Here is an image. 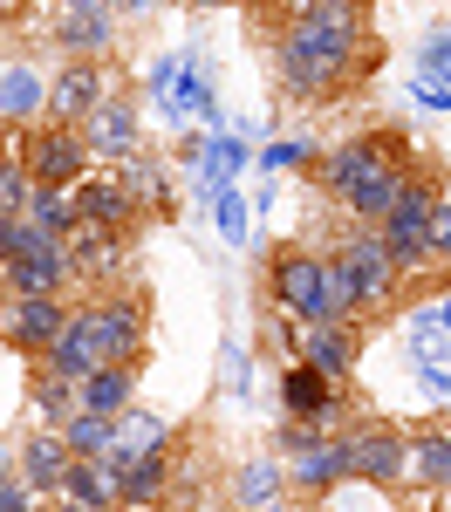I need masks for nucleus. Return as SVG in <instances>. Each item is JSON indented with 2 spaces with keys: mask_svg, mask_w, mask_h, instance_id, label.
Masks as SVG:
<instances>
[{
  "mask_svg": "<svg viewBox=\"0 0 451 512\" xmlns=\"http://www.w3.org/2000/svg\"><path fill=\"white\" fill-rule=\"evenodd\" d=\"M383 171H390V164L376 158V144H369V130H363V137H342V144H328L322 158H315V192L342 212V205L363 192L369 178H383Z\"/></svg>",
  "mask_w": 451,
  "mask_h": 512,
  "instance_id": "nucleus-15",
  "label": "nucleus"
},
{
  "mask_svg": "<svg viewBox=\"0 0 451 512\" xmlns=\"http://www.w3.org/2000/svg\"><path fill=\"white\" fill-rule=\"evenodd\" d=\"M274 403H281V417L328 424V431L356 424V403H349V390H342L335 376H322L315 362H281V376H274Z\"/></svg>",
  "mask_w": 451,
  "mask_h": 512,
  "instance_id": "nucleus-5",
  "label": "nucleus"
},
{
  "mask_svg": "<svg viewBox=\"0 0 451 512\" xmlns=\"http://www.w3.org/2000/svg\"><path fill=\"white\" fill-rule=\"evenodd\" d=\"M96 328H103V355H110V362H137V369H144V349H151V301H144L137 287L96 294Z\"/></svg>",
  "mask_w": 451,
  "mask_h": 512,
  "instance_id": "nucleus-14",
  "label": "nucleus"
},
{
  "mask_svg": "<svg viewBox=\"0 0 451 512\" xmlns=\"http://www.w3.org/2000/svg\"><path fill=\"white\" fill-rule=\"evenodd\" d=\"M41 362H48V369H62V376H76V383L96 369V362H110V355H103V328H96V301H76L69 328L55 335V349L41 355Z\"/></svg>",
  "mask_w": 451,
  "mask_h": 512,
  "instance_id": "nucleus-23",
  "label": "nucleus"
},
{
  "mask_svg": "<svg viewBox=\"0 0 451 512\" xmlns=\"http://www.w3.org/2000/svg\"><path fill=\"white\" fill-rule=\"evenodd\" d=\"M0 512H48V499H41L21 472H7V478H0Z\"/></svg>",
  "mask_w": 451,
  "mask_h": 512,
  "instance_id": "nucleus-45",
  "label": "nucleus"
},
{
  "mask_svg": "<svg viewBox=\"0 0 451 512\" xmlns=\"http://www.w3.org/2000/svg\"><path fill=\"white\" fill-rule=\"evenodd\" d=\"M0 151H14V130H7V123H0Z\"/></svg>",
  "mask_w": 451,
  "mask_h": 512,
  "instance_id": "nucleus-54",
  "label": "nucleus"
},
{
  "mask_svg": "<svg viewBox=\"0 0 451 512\" xmlns=\"http://www.w3.org/2000/svg\"><path fill=\"white\" fill-rule=\"evenodd\" d=\"M151 117H158L164 130H192V117H199L205 130H226V123H233V110L219 103V76H212L205 48H185V69L171 82V96L151 103Z\"/></svg>",
  "mask_w": 451,
  "mask_h": 512,
  "instance_id": "nucleus-7",
  "label": "nucleus"
},
{
  "mask_svg": "<svg viewBox=\"0 0 451 512\" xmlns=\"http://www.w3.org/2000/svg\"><path fill=\"white\" fill-rule=\"evenodd\" d=\"M76 396H82V410H96V417H123L137 403V362H96L76 383Z\"/></svg>",
  "mask_w": 451,
  "mask_h": 512,
  "instance_id": "nucleus-26",
  "label": "nucleus"
},
{
  "mask_svg": "<svg viewBox=\"0 0 451 512\" xmlns=\"http://www.w3.org/2000/svg\"><path fill=\"white\" fill-rule=\"evenodd\" d=\"M110 96H117V62L62 55L55 76H48V123H89Z\"/></svg>",
  "mask_w": 451,
  "mask_h": 512,
  "instance_id": "nucleus-10",
  "label": "nucleus"
},
{
  "mask_svg": "<svg viewBox=\"0 0 451 512\" xmlns=\"http://www.w3.org/2000/svg\"><path fill=\"white\" fill-rule=\"evenodd\" d=\"M62 444L76 451V458H110L117 451V417H96V410H76L69 424H55Z\"/></svg>",
  "mask_w": 451,
  "mask_h": 512,
  "instance_id": "nucleus-35",
  "label": "nucleus"
},
{
  "mask_svg": "<svg viewBox=\"0 0 451 512\" xmlns=\"http://www.w3.org/2000/svg\"><path fill=\"white\" fill-rule=\"evenodd\" d=\"M48 512H96V506H82V499H48Z\"/></svg>",
  "mask_w": 451,
  "mask_h": 512,
  "instance_id": "nucleus-49",
  "label": "nucleus"
},
{
  "mask_svg": "<svg viewBox=\"0 0 451 512\" xmlns=\"http://www.w3.org/2000/svg\"><path fill=\"white\" fill-rule=\"evenodd\" d=\"M404 103H410V110H424V117H451V82H438V76H417V69H410V82H404Z\"/></svg>",
  "mask_w": 451,
  "mask_h": 512,
  "instance_id": "nucleus-41",
  "label": "nucleus"
},
{
  "mask_svg": "<svg viewBox=\"0 0 451 512\" xmlns=\"http://www.w3.org/2000/svg\"><path fill=\"white\" fill-rule=\"evenodd\" d=\"M410 478H417L424 492H445L451 485V417L410 431Z\"/></svg>",
  "mask_w": 451,
  "mask_h": 512,
  "instance_id": "nucleus-27",
  "label": "nucleus"
},
{
  "mask_svg": "<svg viewBox=\"0 0 451 512\" xmlns=\"http://www.w3.org/2000/svg\"><path fill=\"white\" fill-rule=\"evenodd\" d=\"M267 308H287V315H301L308 328L315 321H342L349 315V294L335 280V253L308 246V239L274 246L267 253Z\"/></svg>",
  "mask_w": 451,
  "mask_h": 512,
  "instance_id": "nucleus-2",
  "label": "nucleus"
},
{
  "mask_svg": "<svg viewBox=\"0 0 451 512\" xmlns=\"http://www.w3.org/2000/svg\"><path fill=\"white\" fill-rule=\"evenodd\" d=\"M55 499H82V506L110 512L117 506V458H76L69 472H62V492Z\"/></svg>",
  "mask_w": 451,
  "mask_h": 512,
  "instance_id": "nucleus-31",
  "label": "nucleus"
},
{
  "mask_svg": "<svg viewBox=\"0 0 451 512\" xmlns=\"http://www.w3.org/2000/svg\"><path fill=\"white\" fill-rule=\"evenodd\" d=\"M110 512H130V506H110Z\"/></svg>",
  "mask_w": 451,
  "mask_h": 512,
  "instance_id": "nucleus-58",
  "label": "nucleus"
},
{
  "mask_svg": "<svg viewBox=\"0 0 451 512\" xmlns=\"http://www.w3.org/2000/svg\"><path fill=\"white\" fill-rule=\"evenodd\" d=\"M178 69H185V48H164V55H151V62H144V96H151V103H158V96H171Z\"/></svg>",
  "mask_w": 451,
  "mask_h": 512,
  "instance_id": "nucleus-43",
  "label": "nucleus"
},
{
  "mask_svg": "<svg viewBox=\"0 0 451 512\" xmlns=\"http://www.w3.org/2000/svg\"><path fill=\"white\" fill-rule=\"evenodd\" d=\"M76 410H82L76 376H62V369L35 362V376H28V417H35V424H69Z\"/></svg>",
  "mask_w": 451,
  "mask_h": 512,
  "instance_id": "nucleus-30",
  "label": "nucleus"
},
{
  "mask_svg": "<svg viewBox=\"0 0 451 512\" xmlns=\"http://www.w3.org/2000/svg\"><path fill=\"white\" fill-rule=\"evenodd\" d=\"M438 512H451V485H445V492H438Z\"/></svg>",
  "mask_w": 451,
  "mask_h": 512,
  "instance_id": "nucleus-55",
  "label": "nucleus"
},
{
  "mask_svg": "<svg viewBox=\"0 0 451 512\" xmlns=\"http://www.w3.org/2000/svg\"><path fill=\"white\" fill-rule=\"evenodd\" d=\"M226 130H240L246 144H267V137H281V130H274V117H260V110H240V117L226 123Z\"/></svg>",
  "mask_w": 451,
  "mask_h": 512,
  "instance_id": "nucleus-47",
  "label": "nucleus"
},
{
  "mask_svg": "<svg viewBox=\"0 0 451 512\" xmlns=\"http://www.w3.org/2000/svg\"><path fill=\"white\" fill-rule=\"evenodd\" d=\"M438 315H445V335H451V287L438 294Z\"/></svg>",
  "mask_w": 451,
  "mask_h": 512,
  "instance_id": "nucleus-51",
  "label": "nucleus"
},
{
  "mask_svg": "<svg viewBox=\"0 0 451 512\" xmlns=\"http://www.w3.org/2000/svg\"><path fill=\"white\" fill-rule=\"evenodd\" d=\"M226 499H233L240 512H287V506H294L287 458H281V451H260V458L233 465V478H226Z\"/></svg>",
  "mask_w": 451,
  "mask_h": 512,
  "instance_id": "nucleus-18",
  "label": "nucleus"
},
{
  "mask_svg": "<svg viewBox=\"0 0 451 512\" xmlns=\"http://www.w3.org/2000/svg\"><path fill=\"white\" fill-rule=\"evenodd\" d=\"M35 239H41V233L28 226V219H21V212H0V267H7V260H21Z\"/></svg>",
  "mask_w": 451,
  "mask_h": 512,
  "instance_id": "nucleus-44",
  "label": "nucleus"
},
{
  "mask_svg": "<svg viewBox=\"0 0 451 512\" xmlns=\"http://www.w3.org/2000/svg\"><path fill=\"white\" fill-rule=\"evenodd\" d=\"M14 472V444H7V437H0V478Z\"/></svg>",
  "mask_w": 451,
  "mask_h": 512,
  "instance_id": "nucleus-50",
  "label": "nucleus"
},
{
  "mask_svg": "<svg viewBox=\"0 0 451 512\" xmlns=\"http://www.w3.org/2000/svg\"><path fill=\"white\" fill-rule=\"evenodd\" d=\"M410 62H417V76L451 82V28H424V35H417V48H410Z\"/></svg>",
  "mask_w": 451,
  "mask_h": 512,
  "instance_id": "nucleus-39",
  "label": "nucleus"
},
{
  "mask_svg": "<svg viewBox=\"0 0 451 512\" xmlns=\"http://www.w3.org/2000/svg\"><path fill=\"white\" fill-rule=\"evenodd\" d=\"M76 465V451L62 444V431L55 424H28V437H14V472L35 485L41 499H55L62 492V472Z\"/></svg>",
  "mask_w": 451,
  "mask_h": 512,
  "instance_id": "nucleus-22",
  "label": "nucleus"
},
{
  "mask_svg": "<svg viewBox=\"0 0 451 512\" xmlns=\"http://www.w3.org/2000/svg\"><path fill=\"white\" fill-rule=\"evenodd\" d=\"M7 14H14V7H0V35H7Z\"/></svg>",
  "mask_w": 451,
  "mask_h": 512,
  "instance_id": "nucleus-57",
  "label": "nucleus"
},
{
  "mask_svg": "<svg viewBox=\"0 0 451 512\" xmlns=\"http://www.w3.org/2000/svg\"><path fill=\"white\" fill-rule=\"evenodd\" d=\"M205 7H233V0H192V14H205Z\"/></svg>",
  "mask_w": 451,
  "mask_h": 512,
  "instance_id": "nucleus-53",
  "label": "nucleus"
},
{
  "mask_svg": "<svg viewBox=\"0 0 451 512\" xmlns=\"http://www.w3.org/2000/svg\"><path fill=\"white\" fill-rule=\"evenodd\" d=\"M335 280H342V294H349V315H383L390 301H397V287H404V274H397V260H390V246H383V233L376 226H342L335 233Z\"/></svg>",
  "mask_w": 451,
  "mask_h": 512,
  "instance_id": "nucleus-3",
  "label": "nucleus"
},
{
  "mask_svg": "<svg viewBox=\"0 0 451 512\" xmlns=\"http://www.w3.org/2000/svg\"><path fill=\"white\" fill-rule=\"evenodd\" d=\"M110 7H117L123 28H130V21H151V14H158V0H110Z\"/></svg>",
  "mask_w": 451,
  "mask_h": 512,
  "instance_id": "nucleus-48",
  "label": "nucleus"
},
{
  "mask_svg": "<svg viewBox=\"0 0 451 512\" xmlns=\"http://www.w3.org/2000/svg\"><path fill=\"white\" fill-rule=\"evenodd\" d=\"M431 219H438V192L424 185V178H410L404 198L390 205V219L376 226L383 233V246H390V260H397V274L417 280L431 274Z\"/></svg>",
  "mask_w": 451,
  "mask_h": 512,
  "instance_id": "nucleus-6",
  "label": "nucleus"
},
{
  "mask_svg": "<svg viewBox=\"0 0 451 512\" xmlns=\"http://www.w3.org/2000/svg\"><path fill=\"white\" fill-rule=\"evenodd\" d=\"M233 512H240V506H233Z\"/></svg>",
  "mask_w": 451,
  "mask_h": 512,
  "instance_id": "nucleus-60",
  "label": "nucleus"
},
{
  "mask_svg": "<svg viewBox=\"0 0 451 512\" xmlns=\"http://www.w3.org/2000/svg\"><path fill=\"white\" fill-rule=\"evenodd\" d=\"M219 376H226V396L233 403H253V349H246L240 335L219 342Z\"/></svg>",
  "mask_w": 451,
  "mask_h": 512,
  "instance_id": "nucleus-36",
  "label": "nucleus"
},
{
  "mask_svg": "<svg viewBox=\"0 0 451 512\" xmlns=\"http://www.w3.org/2000/svg\"><path fill=\"white\" fill-rule=\"evenodd\" d=\"M349 444H356V485L363 492H397V485H410V431L404 424L356 417L349 424Z\"/></svg>",
  "mask_w": 451,
  "mask_h": 512,
  "instance_id": "nucleus-8",
  "label": "nucleus"
},
{
  "mask_svg": "<svg viewBox=\"0 0 451 512\" xmlns=\"http://www.w3.org/2000/svg\"><path fill=\"white\" fill-rule=\"evenodd\" d=\"M21 219H28V226H35L41 239H62V246H69V239L82 233L76 198H69V192H55V185H35V198H28V212H21Z\"/></svg>",
  "mask_w": 451,
  "mask_h": 512,
  "instance_id": "nucleus-33",
  "label": "nucleus"
},
{
  "mask_svg": "<svg viewBox=\"0 0 451 512\" xmlns=\"http://www.w3.org/2000/svg\"><path fill=\"white\" fill-rule=\"evenodd\" d=\"M397 349H404L410 369L451 362V335H445V315H438V301H424V308H410V315L397 321Z\"/></svg>",
  "mask_w": 451,
  "mask_h": 512,
  "instance_id": "nucleus-25",
  "label": "nucleus"
},
{
  "mask_svg": "<svg viewBox=\"0 0 451 512\" xmlns=\"http://www.w3.org/2000/svg\"><path fill=\"white\" fill-rule=\"evenodd\" d=\"M363 62V0H301L274 35V82L287 103H328Z\"/></svg>",
  "mask_w": 451,
  "mask_h": 512,
  "instance_id": "nucleus-1",
  "label": "nucleus"
},
{
  "mask_svg": "<svg viewBox=\"0 0 451 512\" xmlns=\"http://www.w3.org/2000/svg\"><path fill=\"white\" fill-rule=\"evenodd\" d=\"M76 280L82 274H76V260H69L62 239H35L21 260L0 267V287H7V294H69Z\"/></svg>",
  "mask_w": 451,
  "mask_h": 512,
  "instance_id": "nucleus-17",
  "label": "nucleus"
},
{
  "mask_svg": "<svg viewBox=\"0 0 451 512\" xmlns=\"http://www.w3.org/2000/svg\"><path fill=\"white\" fill-rule=\"evenodd\" d=\"M164 499H171V451H158V458H117V506L151 512Z\"/></svg>",
  "mask_w": 451,
  "mask_h": 512,
  "instance_id": "nucleus-24",
  "label": "nucleus"
},
{
  "mask_svg": "<svg viewBox=\"0 0 451 512\" xmlns=\"http://www.w3.org/2000/svg\"><path fill=\"white\" fill-rule=\"evenodd\" d=\"M294 7H301V0H294Z\"/></svg>",
  "mask_w": 451,
  "mask_h": 512,
  "instance_id": "nucleus-59",
  "label": "nucleus"
},
{
  "mask_svg": "<svg viewBox=\"0 0 451 512\" xmlns=\"http://www.w3.org/2000/svg\"><path fill=\"white\" fill-rule=\"evenodd\" d=\"M28 198H35V171L21 151H0V212H28Z\"/></svg>",
  "mask_w": 451,
  "mask_h": 512,
  "instance_id": "nucleus-37",
  "label": "nucleus"
},
{
  "mask_svg": "<svg viewBox=\"0 0 451 512\" xmlns=\"http://www.w3.org/2000/svg\"><path fill=\"white\" fill-rule=\"evenodd\" d=\"M48 76L55 69H41V55L0 48V123L7 130H35L48 117Z\"/></svg>",
  "mask_w": 451,
  "mask_h": 512,
  "instance_id": "nucleus-13",
  "label": "nucleus"
},
{
  "mask_svg": "<svg viewBox=\"0 0 451 512\" xmlns=\"http://www.w3.org/2000/svg\"><path fill=\"white\" fill-rule=\"evenodd\" d=\"M69 198H76V219H82V226H96V233H130V226L144 219V205L123 192L117 171H89Z\"/></svg>",
  "mask_w": 451,
  "mask_h": 512,
  "instance_id": "nucleus-20",
  "label": "nucleus"
},
{
  "mask_svg": "<svg viewBox=\"0 0 451 512\" xmlns=\"http://www.w3.org/2000/svg\"><path fill=\"white\" fill-rule=\"evenodd\" d=\"M171 444H178L171 417L144 410V403H130V410L117 417V451H110V458H158V451H171Z\"/></svg>",
  "mask_w": 451,
  "mask_h": 512,
  "instance_id": "nucleus-29",
  "label": "nucleus"
},
{
  "mask_svg": "<svg viewBox=\"0 0 451 512\" xmlns=\"http://www.w3.org/2000/svg\"><path fill=\"white\" fill-rule=\"evenodd\" d=\"M301 362H315L322 376H335V383L349 390V376H356V362H363V315L315 321V328L301 335Z\"/></svg>",
  "mask_w": 451,
  "mask_h": 512,
  "instance_id": "nucleus-19",
  "label": "nucleus"
},
{
  "mask_svg": "<svg viewBox=\"0 0 451 512\" xmlns=\"http://www.w3.org/2000/svg\"><path fill=\"white\" fill-rule=\"evenodd\" d=\"M205 219H212V233L226 239L233 253H246V246H253V198H246L240 185H226V192L212 198V212H205Z\"/></svg>",
  "mask_w": 451,
  "mask_h": 512,
  "instance_id": "nucleus-34",
  "label": "nucleus"
},
{
  "mask_svg": "<svg viewBox=\"0 0 451 512\" xmlns=\"http://www.w3.org/2000/svg\"><path fill=\"white\" fill-rule=\"evenodd\" d=\"M110 171L123 178V192L144 205V219H171V212H178V158H164V151L144 144V151H130V158L110 164Z\"/></svg>",
  "mask_w": 451,
  "mask_h": 512,
  "instance_id": "nucleus-16",
  "label": "nucleus"
},
{
  "mask_svg": "<svg viewBox=\"0 0 451 512\" xmlns=\"http://www.w3.org/2000/svg\"><path fill=\"white\" fill-rule=\"evenodd\" d=\"M315 158H322V144L308 130H281V137H267L253 151V178H287V171H308Z\"/></svg>",
  "mask_w": 451,
  "mask_h": 512,
  "instance_id": "nucleus-32",
  "label": "nucleus"
},
{
  "mask_svg": "<svg viewBox=\"0 0 451 512\" xmlns=\"http://www.w3.org/2000/svg\"><path fill=\"white\" fill-rule=\"evenodd\" d=\"M48 7H110V0H48Z\"/></svg>",
  "mask_w": 451,
  "mask_h": 512,
  "instance_id": "nucleus-52",
  "label": "nucleus"
},
{
  "mask_svg": "<svg viewBox=\"0 0 451 512\" xmlns=\"http://www.w3.org/2000/svg\"><path fill=\"white\" fill-rule=\"evenodd\" d=\"M41 35L55 41V55L110 62L123 41V21H117V7H48L41 0Z\"/></svg>",
  "mask_w": 451,
  "mask_h": 512,
  "instance_id": "nucleus-12",
  "label": "nucleus"
},
{
  "mask_svg": "<svg viewBox=\"0 0 451 512\" xmlns=\"http://www.w3.org/2000/svg\"><path fill=\"white\" fill-rule=\"evenodd\" d=\"M369 144H376V158L390 164V171H404V178H417V144H410V130H397V123H383V130H369Z\"/></svg>",
  "mask_w": 451,
  "mask_h": 512,
  "instance_id": "nucleus-40",
  "label": "nucleus"
},
{
  "mask_svg": "<svg viewBox=\"0 0 451 512\" xmlns=\"http://www.w3.org/2000/svg\"><path fill=\"white\" fill-rule=\"evenodd\" d=\"M417 383V403H431L438 417H451V362H431V369H410Z\"/></svg>",
  "mask_w": 451,
  "mask_h": 512,
  "instance_id": "nucleus-42",
  "label": "nucleus"
},
{
  "mask_svg": "<svg viewBox=\"0 0 451 512\" xmlns=\"http://www.w3.org/2000/svg\"><path fill=\"white\" fill-rule=\"evenodd\" d=\"M82 137H89V151H96V164H123L130 151H144V110H137V96H110L96 117L82 123Z\"/></svg>",
  "mask_w": 451,
  "mask_h": 512,
  "instance_id": "nucleus-21",
  "label": "nucleus"
},
{
  "mask_svg": "<svg viewBox=\"0 0 451 512\" xmlns=\"http://www.w3.org/2000/svg\"><path fill=\"white\" fill-rule=\"evenodd\" d=\"M14 151L28 158L35 185H55V192H76L82 178L96 171V151H89L82 123H48L41 117L35 130H14Z\"/></svg>",
  "mask_w": 451,
  "mask_h": 512,
  "instance_id": "nucleus-4",
  "label": "nucleus"
},
{
  "mask_svg": "<svg viewBox=\"0 0 451 512\" xmlns=\"http://www.w3.org/2000/svg\"><path fill=\"white\" fill-rule=\"evenodd\" d=\"M287 478H294V492L315 499V506L342 499V492L356 485V444H349V424H342V431L322 424V437H315L301 458H287Z\"/></svg>",
  "mask_w": 451,
  "mask_h": 512,
  "instance_id": "nucleus-11",
  "label": "nucleus"
},
{
  "mask_svg": "<svg viewBox=\"0 0 451 512\" xmlns=\"http://www.w3.org/2000/svg\"><path fill=\"white\" fill-rule=\"evenodd\" d=\"M431 267H451V192H438V219H431Z\"/></svg>",
  "mask_w": 451,
  "mask_h": 512,
  "instance_id": "nucleus-46",
  "label": "nucleus"
},
{
  "mask_svg": "<svg viewBox=\"0 0 451 512\" xmlns=\"http://www.w3.org/2000/svg\"><path fill=\"white\" fill-rule=\"evenodd\" d=\"M69 260H76L82 280H117L130 267V233H96V226H82L69 239Z\"/></svg>",
  "mask_w": 451,
  "mask_h": 512,
  "instance_id": "nucleus-28",
  "label": "nucleus"
},
{
  "mask_svg": "<svg viewBox=\"0 0 451 512\" xmlns=\"http://www.w3.org/2000/svg\"><path fill=\"white\" fill-rule=\"evenodd\" d=\"M287 512H328V506H315V499H308V506H287Z\"/></svg>",
  "mask_w": 451,
  "mask_h": 512,
  "instance_id": "nucleus-56",
  "label": "nucleus"
},
{
  "mask_svg": "<svg viewBox=\"0 0 451 512\" xmlns=\"http://www.w3.org/2000/svg\"><path fill=\"white\" fill-rule=\"evenodd\" d=\"M69 315H76L69 294H7L0 301V342L14 355H28V362H41L55 349V335L69 328Z\"/></svg>",
  "mask_w": 451,
  "mask_h": 512,
  "instance_id": "nucleus-9",
  "label": "nucleus"
},
{
  "mask_svg": "<svg viewBox=\"0 0 451 512\" xmlns=\"http://www.w3.org/2000/svg\"><path fill=\"white\" fill-rule=\"evenodd\" d=\"M267 335H260V349H274L281 362H301V335H308V321L287 315V308H267V321H260Z\"/></svg>",
  "mask_w": 451,
  "mask_h": 512,
  "instance_id": "nucleus-38",
  "label": "nucleus"
}]
</instances>
